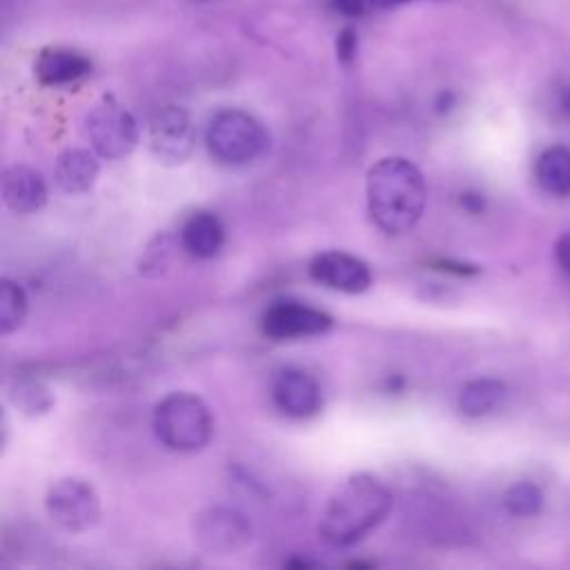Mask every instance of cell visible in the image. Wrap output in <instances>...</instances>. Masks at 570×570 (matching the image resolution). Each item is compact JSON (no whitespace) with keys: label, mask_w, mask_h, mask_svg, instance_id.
<instances>
[{"label":"cell","mask_w":570,"mask_h":570,"mask_svg":"<svg viewBox=\"0 0 570 570\" xmlns=\"http://www.w3.org/2000/svg\"><path fill=\"white\" fill-rule=\"evenodd\" d=\"M365 196L372 223L390 236H401L419 223L425 209L428 189L423 174L414 163L401 156H390L370 167Z\"/></svg>","instance_id":"cell-1"},{"label":"cell","mask_w":570,"mask_h":570,"mask_svg":"<svg viewBox=\"0 0 570 570\" xmlns=\"http://www.w3.org/2000/svg\"><path fill=\"white\" fill-rule=\"evenodd\" d=\"M45 508L51 521L67 532H85L100 517V499L91 483L78 476H65L49 485Z\"/></svg>","instance_id":"cell-6"},{"label":"cell","mask_w":570,"mask_h":570,"mask_svg":"<svg viewBox=\"0 0 570 570\" xmlns=\"http://www.w3.org/2000/svg\"><path fill=\"white\" fill-rule=\"evenodd\" d=\"M180 240L183 247L196 256V258H212L220 252L223 240H225V232L223 225L218 220V216L209 214V212H196L191 214L180 232Z\"/></svg>","instance_id":"cell-15"},{"label":"cell","mask_w":570,"mask_h":570,"mask_svg":"<svg viewBox=\"0 0 570 570\" xmlns=\"http://www.w3.org/2000/svg\"><path fill=\"white\" fill-rule=\"evenodd\" d=\"M392 510V492L372 474L347 476L330 497L318 534L327 546L347 548L365 539Z\"/></svg>","instance_id":"cell-2"},{"label":"cell","mask_w":570,"mask_h":570,"mask_svg":"<svg viewBox=\"0 0 570 570\" xmlns=\"http://www.w3.org/2000/svg\"><path fill=\"white\" fill-rule=\"evenodd\" d=\"M87 138L100 158L118 160L134 151L138 127L134 116L111 96H105L85 118Z\"/></svg>","instance_id":"cell-5"},{"label":"cell","mask_w":570,"mask_h":570,"mask_svg":"<svg viewBox=\"0 0 570 570\" xmlns=\"http://www.w3.org/2000/svg\"><path fill=\"white\" fill-rule=\"evenodd\" d=\"M554 256H557L559 267H561L566 274H570V232L563 234V236L557 240V245H554Z\"/></svg>","instance_id":"cell-22"},{"label":"cell","mask_w":570,"mask_h":570,"mask_svg":"<svg viewBox=\"0 0 570 570\" xmlns=\"http://www.w3.org/2000/svg\"><path fill=\"white\" fill-rule=\"evenodd\" d=\"M332 316L323 309L296 301H281L265 309L261 318V330L269 338L289 341L325 334L332 327Z\"/></svg>","instance_id":"cell-9"},{"label":"cell","mask_w":570,"mask_h":570,"mask_svg":"<svg viewBox=\"0 0 570 570\" xmlns=\"http://www.w3.org/2000/svg\"><path fill=\"white\" fill-rule=\"evenodd\" d=\"M276 407L292 419L314 416L323 405L321 385L301 367H285L276 374L272 385Z\"/></svg>","instance_id":"cell-11"},{"label":"cell","mask_w":570,"mask_h":570,"mask_svg":"<svg viewBox=\"0 0 570 570\" xmlns=\"http://www.w3.org/2000/svg\"><path fill=\"white\" fill-rule=\"evenodd\" d=\"M194 541L209 554H232L252 541V523L234 508H209L194 517Z\"/></svg>","instance_id":"cell-7"},{"label":"cell","mask_w":570,"mask_h":570,"mask_svg":"<svg viewBox=\"0 0 570 570\" xmlns=\"http://www.w3.org/2000/svg\"><path fill=\"white\" fill-rule=\"evenodd\" d=\"M503 503L517 517H534L543 505V494L534 483L519 481L508 488Z\"/></svg>","instance_id":"cell-20"},{"label":"cell","mask_w":570,"mask_h":570,"mask_svg":"<svg viewBox=\"0 0 570 570\" xmlns=\"http://www.w3.org/2000/svg\"><path fill=\"white\" fill-rule=\"evenodd\" d=\"M332 7L350 18H356L365 11V0H332Z\"/></svg>","instance_id":"cell-23"},{"label":"cell","mask_w":570,"mask_h":570,"mask_svg":"<svg viewBox=\"0 0 570 570\" xmlns=\"http://www.w3.org/2000/svg\"><path fill=\"white\" fill-rule=\"evenodd\" d=\"M537 178L539 185L554 194L566 196L570 194V149L566 147H550L537 160Z\"/></svg>","instance_id":"cell-17"},{"label":"cell","mask_w":570,"mask_h":570,"mask_svg":"<svg viewBox=\"0 0 570 570\" xmlns=\"http://www.w3.org/2000/svg\"><path fill=\"white\" fill-rule=\"evenodd\" d=\"M205 142L214 160L223 165H247L267 147L265 127L247 111L223 109L218 111L207 129Z\"/></svg>","instance_id":"cell-4"},{"label":"cell","mask_w":570,"mask_h":570,"mask_svg":"<svg viewBox=\"0 0 570 570\" xmlns=\"http://www.w3.org/2000/svg\"><path fill=\"white\" fill-rule=\"evenodd\" d=\"M27 316V294L13 281L0 283V332L11 334L16 332Z\"/></svg>","instance_id":"cell-19"},{"label":"cell","mask_w":570,"mask_h":570,"mask_svg":"<svg viewBox=\"0 0 570 570\" xmlns=\"http://www.w3.org/2000/svg\"><path fill=\"white\" fill-rule=\"evenodd\" d=\"M370 2L376 9H394L399 4H407V2H416V0H370Z\"/></svg>","instance_id":"cell-24"},{"label":"cell","mask_w":570,"mask_h":570,"mask_svg":"<svg viewBox=\"0 0 570 570\" xmlns=\"http://www.w3.org/2000/svg\"><path fill=\"white\" fill-rule=\"evenodd\" d=\"M100 165L96 160V156L87 149H67L58 156L56 160V169H53V178L56 185L65 191V194H85L94 187L96 178H98Z\"/></svg>","instance_id":"cell-14"},{"label":"cell","mask_w":570,"mask_h":570,"mask_svg":"<svg viewBox=\"0 0 570 570\" xmlns=\"http://www.w3.org/2000/svg\"><path fill=\"white\" fill-rule=\"evenodd\" d=\"M356 53V33L347 27L338 33L336 38V56L343 60V62H350Z\"/></svg>","instance_id":"cell-21"},{"label":"cell","mask_w":570,"mask_h":570,"mask_svg":"<svg viewBox=\"0 0 570 570\" xmlns=\"http://www.w3.org/2000/svg\"><path fill=\"white\" fill-rule=\"evenodd\" d=\"M11 401L13 405L27 414V416H40L47 414L53 407V392L33 379H22L11 387Z\"/></svg>","instance_id":"cell-18"},{"label":"cell","mask_w":570,"mask_h":570,"mask_svg":"<svg viewBox=\"0 0 570 570\" xmlns=\"http://www.w3.org/2000/svg\"><path fill=\"white\" fill-rule=\"evenodd\" d=\"M158 441L174 452H198L214 434V419L203 399L189 392H171L160 399L151 416Z\"/></svg>","instance_id":"cell-3"},{"label":"cell","mask_w":570,"mask_h":570,"mask_svg":"<svg viewBox=\"0 0 570 570\" xmlns=\"http://www.w3.org/2000/svg\"><path fill=\"white\" fill-rule=\"evenodd\" d=\"M2 200L16 214H33L47 203V185L33 167L13 165L2 174Z\"/></svg>","instance_id":"cell-12"},{"label":"cell","mask_w":570,"mask_h":570,"mask_svg":"<svg viewBox=\"0 0 570 570\" xmlns=\"http://www.w3.org/2000/svg\"><path fill=\"white\" fill-rule=\"evenodd\" d=\"M196 147V129L180 107L160 109L149 122V149L165 165L185 163Z\"/></svg>","instance_id":"cell-8"},{"label":"cell","mask_w":570,"mask_h":570,"mask_svg":"<svg viewBox=\"0 0 570 570\" xmlns=\"http://www.w3.org/2000/svg\"><path fill=\"white\" fill-rule=\"evenodd\" d=\"M505 394L508 390L499 379H474L459 390L456 407L465 416H485L503 403Z\"/></svg>","instance_id":"cell-16"},{"label":"cell","mask_w":570,"mask_h":570,"mask_svg":"<svg viewBox=\"0 0 570 570\" xmlns=\"http://www.w3.org/2000/svg\"><path fill=\"white\" fill-rule=\"evenodd\" d=\"M91 71V60L73 49L49 47L36 60V76L42 85L58 87L85 78Z\"/></svg>","instance_id":"cell-13"},{"label":"cell","mask_w":570,"mask_h":570,"mask_svg":"<svg viewBox=\"0 0 570 570\" xmlns=\"http://www.w3.org/2000/svg\"><path fill=\"white\" fill-rule=\"evenodd\" d=\"M309 276L318 285L345 294H361L372 285V272L367 263L338 249L316 254L309 263Z\"/></svg>","instance_id":"cell-10"}]
</instances>
